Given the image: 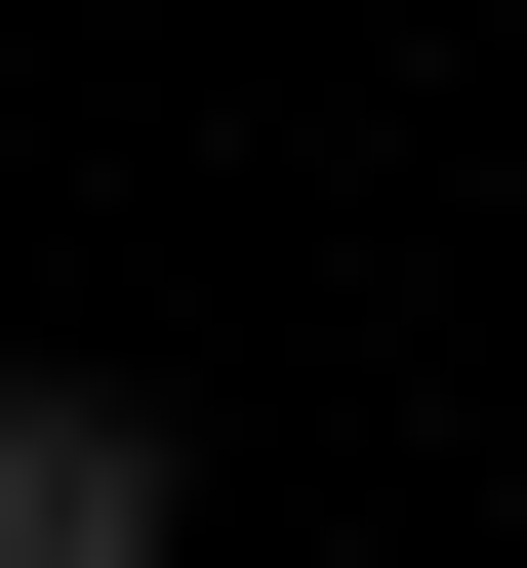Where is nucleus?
Returning a JSON list of instances; mask_svg holds the SVG:
<instances>
[{
  "label": "nucleus",
  "mask_w": 527,
  "mask_h": 568,
  "mask_svg": "<svg viewBox=\"0 0 527 568\" xmlns=\"http://www.w3.org/2000/svg\"><path fill=\"white\" fill-rule=\"evenodd\" d=\"M203 487H163V406L122 366H0V568H163Z\"/></svg>",
  "instance_id": "1"
}]
</instances>
